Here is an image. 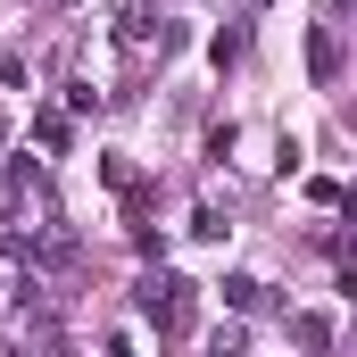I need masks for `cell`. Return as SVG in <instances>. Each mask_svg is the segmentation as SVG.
Returning <instances> with one entry per match:
<instances>
[{"label":"cell","mask_w":357,"mask_h":357,"mask_svg":"<svg viewBox=\"0 0 357 357\" xmlns=\"http://www.w3.org/2000/svg\"><path fill=\"white\" fill-rule=\"evenodd\" d=\"M142 316L158 324V341H191V324H199V282H183V274H142Z\"/></svg>","instance_id":"obj_1"},{"label":"cell","mask_w":357,"mask_h":357,"mask_svg":"<svg viewBox=\"0 0 357 357\" xmlns=\"http://www.w3.org/2000/svg\"><path fill=\"white\" fill-rule=\"evenodd\" d=\"M307 75L316 84H341V33L333 25H307Z\"/></svg>","instance_id":"obj_2"},{"label":"cell","mask_w":357,"mask_h":357,"mask_svg":"<svg viewBox=\"0 0 357 357\" xmlns=\"http://www.w3.org/2000/svg\"><path fill=\"white\" fill-rule=\"evenodd\" d=\"M33 142H42V150L59 158V150L75 142V125H67V108H42V116H33Z\"/></svg>","instance_id":"obj_3"},{"label":"cell","mask_w":357,"mask_h":357,"mask_svg":"<svg viewBox=\"0 0 357 357\" xmlns=\"http://www.w3.org/2000/svg\"><path fill=\"white\" fill-rule=\"evenodd\" d=\"M291 341L299 349H333V316H291Z\"/></svg>","instance_id":"obj_4"},{"label":"cell","mask_w":357,"mask_h":357,"mask_svg":"<svg viewBox=\"0 0 357 357\" xmlns=\"http://www.w3.org/2000/svg\"><path fill=\"white\" fill-rule=\"evenodd\" d=\"M258 291H266V282H250V274H225V307H258Z\"/></svg>","instance_id":"obj_5"},{"label":"cell","mask_w":357,"mask_h":357,"mask_svg":"<svg viewBox=\"0 0 357 357\" xmlns=\"http://www.w3.org/2000/svg\"><path fill=\"white\" fill-rule=\"evenodd\" d=\"M191 233H199V241H225L233 225H225V208H199V216H191Z\"/></svg>","instance_id":"obj_6"},{"label":"cell","mask_w":357,"mask_h":357,"mask_svg":"<svg viewBox=\"0 0 357 357\" xmlns=\"http://www.w3.org/2000/svg\"><path fill=\"white\" fill-rule=\"evenodd\" d=\"M0 150H8V116H0Z\"/></svg>","instance_id":"obj_7"},{"label":"cell","mask_w":357,"mask_h":357,"mask_svg":"<svg viewBox=\"0 0 357 357\" xmlns=\"http://www.w3.org/2000/svg\"><path fill=\"white\" fill-rule=\"evenodd\" d=\"M0 299H8V282H0Z\"/></svg>","instance_id":"obj_8"}]
</instances>
